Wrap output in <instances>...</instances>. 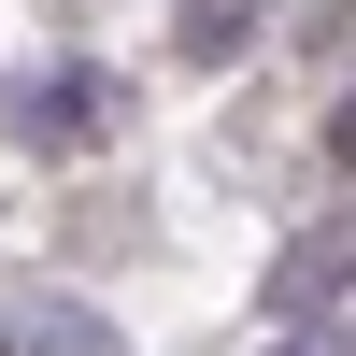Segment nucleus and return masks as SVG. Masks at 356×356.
<instances>
[{
  "instance_id": "obj_4",
  "label": "nucleus",
  "mask_w": 356,
  "mask_h": 356,
  "mask_svg": "<svg viewBox=\"0 0 356 356\" xmlns=\"http://www.w3.org/2000/svg\"><path fill=\"white\" fill-rule=\"evenodd\" d=\"M257 29H271V0H171V57L186 72H243Z\"/></svg>"
},
{
  "instance_id": "obj_3",
  "label": "nucleus",
  "mask_w": 356,
  "mask_h": 356,
  "mask_svg": "<svg viewBox=\"0 0 356 356\" xmlns=\"http://www.w3.org/2000/svg\"><path fill=\"white\" fill-rule=\"evenodd\" d=\"M271 314H285V328H342V214L285 243V271H271Z\"/></svg>"
},
{
  "instance_id": "obj_5",
  "label": "nucleus",
  "mask_w": 356,
  "mask_h": 356,
  "mask_svg": "<svg viewBox=\"0 0 356 356\" xmlns=\"http://www.w3.org/2000/svg\"><path fill=\"white\" fill-rule=\"evenodd\" d=\"M271 356H342V328H285V342H271Z\"/></svg>"
},
{
  "instance_id": "obj_2",
  "label": "nucleus",
  "mask_w": 356,
  "mask_h": 356,
  "mask_svg": "<svg viewBox=\"0 0 356 356\" xmlns=\"http://www.w3.org/2000/svg\"><path fill=\"white\" fill-rule=\"evenodd\" d=\"M0 356H129V328L72 285H0Z\"/></svg>"
},
{
  "instance_id": "obj_1",
  "label": "nucleus",
  "mask_w": 356,
  "mask_h": 356,
  "mask_svg": "<svg viewBox=\"0 0 356 356\" xmlns=\"http://www.w3.org/2000/svg\"><path fill=\"white\" fill-rule=\"evenodd\" d=\"M0 129H15L29 157H100V143H114L100 57H43V72H15V86H0Z\"/></svg>"
}]
</instances>
